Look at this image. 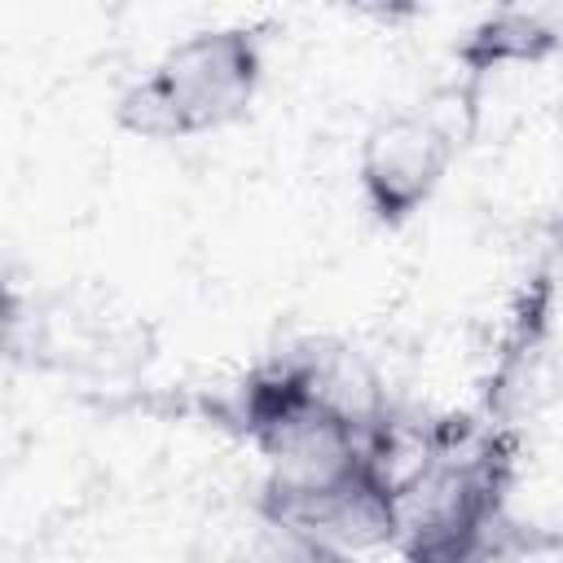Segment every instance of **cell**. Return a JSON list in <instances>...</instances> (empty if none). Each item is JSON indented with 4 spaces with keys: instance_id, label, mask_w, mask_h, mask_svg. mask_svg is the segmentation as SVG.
<instances>
[{
    "instance_id": "1",
    "label": "cell",
    "mask_w": 563,
    "mask_h": 563,
    "mask_svg": "<svg viewBox=\"0 0 563 563\" xmlns=\"http://www.w3.org/2000/svg\"><path fill=\"white\" fill-rule=\"evenodd\" d=\"M515 475L519 435L506 422H431L422 457L400 484V563H493L510 537Z\"/></svg>"
},
{
    "instance_id": "2",
    "label": "cell",
    "mask_w": 563,
    "mask_h": 563,
    "mask_svg": "<svg viewBox=\"0 0 563 563\" xmlns=\"http://www.w3.org/2000/svg\"><path fill=\"white\" fill-rule=\"evenodd\" d=\"M255 510L268 528L317 537L343 554L391 545L405 528L400 475L374 449H361L343 471L317 484H290L268 475Z\"/></svg>"
},
{
    "instance_id": "3",
    "label": "cell",
    "mask_w": 563,
    "mask_h": 563,
    "mask_svg": "<svg viewBox=\"0 0 563 563\" xmlns=\"http://www.w3.org/2000/svg\"><path fill=\"white\" fill-rule=\"evenodd\" d=\"M154 84L176 106L185 136L238 123L264 84V26L229 22L176 40L154 66Z\"/></svg>"
},
{
    "instance_id": "4",
    "label": "cell",
    "mask_w": 563,
    "mask_h": 563,
    "mask_svg": "<svg viewBox=\"0 0 563 563\" xmlns=\"http://www.w3.org/2000/svg\"><path fill=\"white\" fill-rule=\"evenodd\" d=\"M457 154V132L435 110H387L378 114L356 150V185L374 224H409L444 185Z\"/></svg>"
},
{
    "instance_id": "5",
    "label": "cell",
    "mask_w": 563,
    "mask_h": 563,
    "mask_svg": "<svg viewBox=\"0 0 563 563\" xmlns=\"http://www.w3.org/2000/svg\"><path fill=\"white\" fill-rule=\"evenodd\" d=\"M563 48V26L541 13V9H493L484 18H475L462 40L453 44V62L466 75V92L475 97V88L488 75H501L510 66H541Z\"/></svg>"
},
{
    "instance_id": "6",
    "label": "cell",
    "mask_w": 563,
    "mask_h": 563,
    "mask_svg": "<svg viewBox=\"0 0 563 563\" xmlns=\"http://www.w3.org/2000/svg\"><path fill=\"white\" fill-rule=\"evenodd\" d=\"M554 286L559 277L550 273V264L532 268V277L519 286L501 343H497V361L488 374V418L501 422L510 413V405L519 400V391L528 387V374L550 339V317H554Z\"/></svg>"
},
{
    "instance_id": "7",
    "label": "cell",
    "mask_w": 563,
    "mask_h": 563,
    "mask_svg": "<svg viewBox=\"0 0 563 563\" xmlns=\"http://www.w3.org/2000/svg\"><path fill=\"white\" fill-rule=\"evenodd\" d=\"M114 123L141 141H185V123L167 101V92L154 84V75H141L119 92Z\"/></svg>"
},
{
    "instance_id": "8",
    "label": "cell",
    "mask_w": 563,
    "mask_h": 563,
    "mask_svg": "<svg viewBox=\"0 0 563 563\" xmlns=\"http://www.w3.org/2000/svg\"><path fill=\"white\" fill-rule=\"evenodd\" d=\"M268 545L260 550V563H352V554L317 541V537H303V532H282V528H268Z\"/></svg>"
},
{
    "instance_id": "9",
    "label": "cell",
    "mask_w": 563,
    "mask_h": 563,
    "mask_svg": "<svg viewBox=\"0 0 563 563\" xmlns=\"http://www.w3.org/2000/svg\"><path fill=\"white\" fill-rule=\"evenodd\" d=\"M545 264H550V273L554 277H563V211L550 220V229H545Z\"/></svg>"
}]
</instances>
